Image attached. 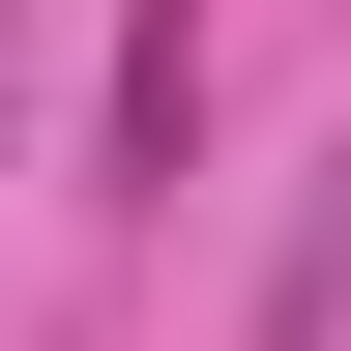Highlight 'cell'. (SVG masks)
<instances>
[{
	"instance_id": "1",
	"label": "cell",
	"mask_w": 351,
	"mask_h": 351,
	"mask_svg": "<svg viewBox=\"0 0 351 351\" xmlns=\"http://www.w3.org/2000/svg\"><path fill=\"white\" fill-rule=\"evenodd\" d=\"M205 147V0H147V29H117V176H176Z\"/></svg>"
}]
</instances>
